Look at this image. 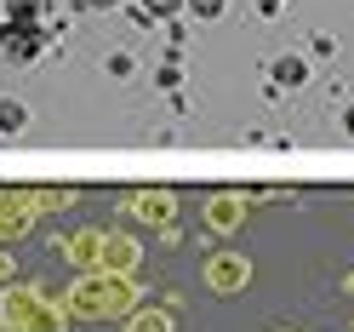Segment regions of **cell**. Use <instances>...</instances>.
<instances>
[{"mask_svg":"<svg viewBox=\"0 0 354 332\" xmlns=\"http://www.w3.org/2000/svg\"><path fill=\"white\" fill-rule=\"evenodd\" d=\"M6 24L35 29V24H40V0H12V17H6Z\"/></svg>","mask_w":354,"mask_h":332,"instance_id":"obj_10","label":"cell"},{"mask_svg":"<svg viewBox=\"0 0 354 332\" xmlns=\"http://www.w3.org/2000/svg\"><path fill=\"white\" fill-rule=\"evenodd\" d=\"M206 224H217V229H234V224H240V201H234V195L212 201V207H206Z\"/></svg>","mask_w":354,"mask_h":332,"instance_id":"obj_6","label":"cell"},{"mask_svg":"<svg viewBox=\"0 0 354 332\" xmlns=\"http://www.w3.org/2000/svg\"><path fill=\"white\" fill-rule=\"evenodd\" d=\"M138 212L149 218V224H166L171 218V195H138Z\"/></svg>","mask_w":354,"mask_h":332,"instance_id":"obj_9","label":"cell"},{"mask_svg":"<svg viewBox=\"0 0 354 332\" xmlns=\"http://www.w3.org/2000/svg\"><path fill=\"white\" fill-rule=\"evenodd\" d=\"M189 6H194V17H217V12L229 6V0H189Z\"/></svg>","mask_w":354,"mask_h":332,"instance_id":"obj_13","label":"cell"},{"mask_svg":"<svg viewBox=\"0 0 354 332\" xmlns=\"http://www.w3.org/2000/svg\"><path fill=\"white\" fill-rule=\"evenodd\" d=\"M24 224H29V218H24V212H17L12 201H6V207H0V229H6V235H12V229H24Z\"/></svg>","mask_w":354,"mask_h":332,"instance_id":"obj_12","label":"cell"},{"mask_svg":"<svg viewBox=\"0 0 354 332\" xmlns=\"http://www.w3.org/2000/svg\"><path fill=\"white\" fill-rule=\"evenodd\" d=\"M206 281L217 286V292H234V286H246V258H240V252L206 258Z\"/></svg>","mask_w":354,"mask_h":332,"instance_id":"obj_4","label":"cell"},{"mask_svg":"<svg viewBox=\"0 0 354 332\" xmlns=\"http://www.w3.org/2000/svg\"><path fill=\"white\" fill-rule=\"evenodd\" d=\"M0 58L35 63V58H40V35H35V29H17V24H0Z\"/></svg>","mask_w":354,"mask_h":332,"instance_id":"obj_3","label":"cell"},{"mask_svg":"<svg viewBox=\"0 0 354 332\" xmlns=\"http://www.w3.org/2000/svg\"><path fill=\"white\" fill-rule=\"evenodd\" d=\"M6 326H17V332H63V315L46 309L35 292L12 286V292H6Z\"/></svg>","mask_w":354,"mask_h":332,"instance_id":"obj_2","label":"cell"},{"mask_svg":"<svg viewBox=\"0 0 354 332\" xmlns=\"http://www.w3.org/2000/svg\"><path fill=\"white\" fill-rule=\"evenodd\" d=\"M24 126H29V109L17 103V98H0V132L12 138V132H24Z\"/></svg>","mask_w":354,"mask_h":332,"instance_id":"obj_8","label":"cell"},{"mask_svg":"<svg viewBox=\"0 0 354 332\" xmlns=\"http://www.w3.org/2000/svg\"><path fill=\"white\" fill-rule=\"evenodd\" d=\"M103 263L109 270H131V263H138V247H131V241H103Z\"/></svg>","mask_w":354,"mask_h":332,"instance_id":"obj_7","label":"cell"},{"mask_svg":"<svg viewBox=\"0 0 354 332\" xmlns=\"http://www.w3.org/2000/svg\"><path fill=\"white\" fill-rule=\"evenodd\" d=\"M131 332H171V315H154V309H149V315H138Z\"/></svg>","mask_w":354,"mask_h":332,"instance_id":"obj_11","label":"cell"},{"mask_svg":"<svg viewBox=\"0 0 354 332\" xmlns=\"http://www.w3.org/2000/svg\"><path fill=\"white\" fill-rule=\"evenodd\" d=\"M343 126H348V132H354V103H348V115H343Z\"/></svg>","mask_w":354,"mask_h":332,"instance_id":"obj_15","label":"cell"},{"mask_svg":"<svg viewBox=\"0 0 354 332\" xmlns=\"http://www.w3.org/2000/svg\"><path fill=\"white\" fill-rule=\"evenodd\" d=\"M69 304H75V315H126V309H131V286L115 281V275H103V281H80Z\"/></svg>","mask_w":354,"mask_h":332,"instance_id":"obj_1","label":"cell"},{"mask_svg":"<svg viewBox=\"0 0 354 332\" xmlns=\"http://www.w3.org/2000/svg\"><path fill=\"white\" fill-rule=\"evenodd\" d=\"M149 12H177V6H189V0H143Z\"/></svg>","mask_w":354,"mask_h":332,"instance_id":"obj_14","label":"cell"},{"mask_svg":"<svg viewBox=\"0 0 354 332\" xmlns=\"http://www.w3.org/2000/svg\"><path fill=\"white\" fill-rule=\"evenodd\" d=\"M92 6H120V0H92Z\"/></svg>","mask_w":354,"mask_h":332,"instance_id":"obj_16","label":"cell"},{"mask_svg":"<svg viewBox=\"0 0 354 332\" xmlns=\"http://www.w3.org/2000/svg\"><path fill=\"white\" fill-rule=\"evenodd\" d=\"M269 75H274V86H286V92H292V86H303V80H308V63H303L297 52H286V58H274V63H269Z\"/></svg>","mask_w":354,"mask_h":332,"instance_id":"obj_5","label":"cell"}]
</instances>
